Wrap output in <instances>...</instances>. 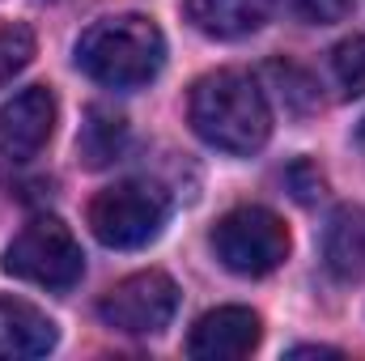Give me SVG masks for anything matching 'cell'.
<instances>
[{
  "mask_svg": "<svg viewBox=\"0 0 365 361\" xmlns=\"http://www.w3.org/2000/svg\"><path fill=\"white\" fill-rule=\"evenodd\" d=\"M187 119H191V128L204 145H212L221 153H234V158H247V153L264 149L268 136H272L268 98H264L255 77H247L238 68H221V73L200 77L191 86Z\"/></svg>",
  "mask_w": 365,
  "mask_h": 361,
  "instance_id": "cell-1",
  "label": "cell"
},
{
  "mask_svg": "<svg viewBox=\"0 0 365 361\" xmlns=\"http://www.w3.org/2000/svg\"><path fill=\"white\" fill-rule=\"evenodd\" d=\"M166 64V39L158 21L140 13L102 17L77 39V68L106 90H140Z\"/></svg>",
  "mask_w": 365,
  "mask_h": 361,
  "instance_id": "cell-2",
  "label": "cell"
},
{
  "mask_svg": "<svg viewBox=\"0 0 365 361\" xmlns=\"http://www.w3.org/2000/svg\"><path fill=\"white\" fill-rule=\"evenodd\" d=\"M4 272L43 289H73L86 276V251L60 217H34L4 247Z\"/></svg>",
  "mask_w": 365,
  "mask_h": 361,
  "instance_id": "cell-3",
  "label": "cell"
},
{
  "mask_svg": "<svg viewBox=\"0 0 365 361\" xmlns=\"http://www.w3.org/2000/svg\"><path fill=\"white\" fill-rule=\"evenodd\" d=\"M170 217V200L153 183L128 179L98 191L90 204V230L93 238L110 251H136L149 247Z\"/></svg>",
  "mask_w": 365,
  "mask_h": 361,
  "instance_id": "cell-4",
  "label": "cell"
},
{
  "mask_svg": "<svg viewBox=\"0 0 365 361\" xmlns=\"http://www.w3.org/2000/svg\"><path fill=\"white\" fill-rule=\"evenodd\" d=\"M212 251L234 276H268L289 260V230L272 208L247 204L217 221Z\"/></svg>",
  "mask_w": 365,
  "mask_h": 361,
  "instance_id": "cell-5",
  "label": "cell"
},
{
  "mask_svg": "<svg viewBox=\"0 0 365 361\" xmlns=\"http://www.w3.org/2000/svg\"><path fill=\"white\" fill-rule=\"evenodd\" d=\"M175 310H179V285L158 268L123 276L98 302V319L106 327H115V332H128V336L162 332L175 319Z\"/></svg>",
  "mask_w": 365,
  "mask_h": 361,
  "instance_id": "cell-6",
  "label": "cell"
},
{
  "mask_svg": "<svg viewBox=\"0 0 365 361\" xmlns=\"http://www.w3.org/2000/svg\"><path fill=\"white\" fill-rule=\"evenodd\" d=\"M56 115H60V106L47 86H30V90L13 93L0 106V153L9 162L38 158L56 132Z\"/></svg>",
  "mask_w": 365,
  "mask_h": 361,
  "instance_id": "cell-7",
  "label": "cell"
},
{
  "mask_svg": "<svg viewBox=\"0 0 365 361\" xmlns=\"http://www.w3.org/2000/svg\"><path fill=\"white\" fill-rule=\"evenodd\" d=\"M259 336H264V323L255 310L217 306L195 319V327L187 336V353L195 361H238L259 349Z\"/></svg>",
  "mask_w": 365,
  "mask_h": 361,
  "instance_id": "cell-8",
  "label": "cell"
},
{
  "mask_svg": "<svg viewBox=\"0 0 365 361\" xmlns=\"http://www.w3.org/2000/svg\"><path fill=\"white\" fill-rule=\"evenodd\" d=\"M60 345V327L26 298H0V361L47 357Z\"/></svg>",
  "mask_w": 365,
  "mask_h": 361,
  "instance_id": "cell-9",
  "label": "cell"
},
{
  "mask_svg": "<svg viewBox=\"0 0 365 361\" xmlns=\"http://www.w3.org/2000/svg\"><path fill=\"white\" fill-rule=\"evenodd\" d=\"M182 13L208 39H247L268 21L272 0H187Z\"/></svg>",
  "mask_w": 365,
  "mask_h": 361,
  "instance_id": "cell-10",
  "label": "cell"
},
{
  "mask_svg": "<svg viewBox=\"0 0 365 361\" xmlns=\"http://www.w3.org/2000/svg\"><path fill=\"white\" fill-rule=\"evenodd\" d=\"M128 149V119L110 106H90L86 123L77 132V158L86 171H102L110 162H119Z\"/></svg>",
  "mask_w": 365,
  "mask_h": 361,
  "instance_id": "cell-11",
  "label": "cell"
},
{
  "mask_svg": "<svg viewBox=\"0 0 365 361\" xmlns=\"http://www.w3.org/2000/svg\"><path fill=\"white\" fill-rule=\"evenodd\" d=\"M323 260L340 280H353L365 272V213L361 208H336L323 230Z\"/></svg>",
  "mask_w": 365,
  "mask_h": 361,
  "instance_id": "cell-12",
  "label": "cell"
},
{
  "mask_svg": "<svg viewBox=\"0 0 365 361\" xmlns=\"http://www.w3.org/2000/svg\"><path fill=\"white\" fill-rule=\"evenodd\" d=\"M331 77H336V86H340L344 98H361L365 93V30L353 34V39H344V43H336Z\"/></svg>",
  "mask_w": 365,
  "mask_h": 361,
  "instance_id": "cell-13",
  "label": "cell"
},
{
  "mask_svg": "<svg viewBox=\"0 0 365 361\" xmlns=\"http://www.w3.org/2000/svg\"><path fill=\"white\" fill-rule=\"evenodd\" d=\"M34 60V30L26 21H0V86H9Z\"/></svg>",
  "mask_w": 365,
  "mask_h": 361,
  "instance_id": "cell-14",
  "label": "cell"
},
{
  "mask_svg": "<svg viewBox=\"0 0 365 361\" xmlns=\"http://www.w3.org/2000/svg\"><path fill=\"white\" fill-rule=\"evenodd\" d=\"M293 9H297V17H306L314 26H331L353 13V0H293Z\"/></svg>",
  "mask_w": 365,
  "mask_h": 361,
  "instance_id": "cell-15",
  "label": "cell"
},
{
  "mask_svg": "<svg viewBox=\"0 0 365 361\" xmlns=\"http://www.w3.org/2000/svg\"><path fill=\"white\" fill-rule=\"evenodd\" d=\"M289 357H340V349H319V345H302V349H293Z\"/></svg>",
  "mask_w": 365,
  "mask_h": 361,
  "instance_id": "cell-16",
  "label": "cell"
},
{
  "mask_svg": "<svg viewBox=\"0 0 365 361\" xmlns=\"http://www.w3.org/2000/svg\"><path fill=\"white\" fill-rule=\"evenodd\" d=\"M361 145H365V123H361Z\"/></svg>",
  "mask_w": 365,
  "mask_h": 361,
  "instance_id": "cell-17",
  "label": "cell"
}]
</instances>
